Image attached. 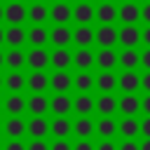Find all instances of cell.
Here are the masks:
<instances>
[{
	"mask_svg": "<svg viewBox=\"0 0 150 150\" xmlns=\"http://www.w3.org/2000/svg\"><path fill=\"white\" fill-rule=\"evenodd\" d=\"M131 141V138H141V127H138V117H117V141Z\"/></svg>",
	"mask_w": 150,
	"mask_h": 150,
	"instance_id": "obj_9",
	"label": "cell"
},
{
	"mask_svg": "<svg viewBox=\"0 0 150 150\" xmlns=\"http://www.w3.org/2000/svg\"><path fill=\"white\" fill-rule=\"evenodd\" d=\"M73 89L77 94H91L94 91V73L91 70H77L73 75Z\"/></svg>",
	"mask_w": 150,
	"mask_h": 150,
	"instance_id": "obj_23",
	"label": "cell"
},
{
	"mask_svg": "<svg viewBox=\"0 0 150 150\" xmlns=\"http://www.w3.org/2000/svg\"><path fill=\"white\" fill-rule=\"evenodd\" d=\"M49 21H54V26H68L73 21V5L70 2H54L49 7Z\"/></svg>",
	"mask_w": 150,
	"mask_h": 150,
	"instance_id": "obj_10",
	"label": "cell"
},
{
	"mask_svg": "<svg viewBox=\"0 0 150 150\" xmlns=\"http://www.w3.org/2000/svg\"><path fill=\"white\" fill-rule=\"evenodd\" d=\"M2 42H5V30L0 28V45H2Z\"/></svg>",
	"mask_w": 150,
	"mask_h": 150,
	"instance_id": "obj_50",
	"label": "cell"
},
{
	"mask_svg": "<svg viewBox=\"0 0 150 150\" xmlns=\"http://www.w3.org/2000/svg\"><path fill=\"white\" fill-rule=\"evenodd\" d=\"M26 40L33 45V47H45L49 42V30L47 26H33L30 30H26Z\"/></svg>",
	"mask_w": 150,
	"mask_h": 150,
	"instance_id": "obj_30",
	"label": "cell"
},
{
	"mask_svg": "<svg viewBox=\"0 0 150 150\" xmlns=\"http://www.w3.org/2000/svg\"><path fill=\"white\" fill-rule=\"evenodd\" d=\"M120 70H141V49H117Z\"/></svg>",
	"mask_w": 150,
	"mask_h": 150,
	"instance_id": "obj_12",
	"label": "cell"
},
{
	"mask_svg": "<svg viewBox=\"0 0 150 150\" xmlns=\"http://www.w3.org/2000/svg\"><path fill=\"white\" fill-rule=\"evenodd\" d=\"M26 150H49V143H47V138H33L26 145Z\"/></svg>",
	"mask_w": 150,
	"mask_h": 150,
	"instance_id": "obj_40",
	"label": "cell"
},
{
	"mask_svg": "<svg viewBox=\"0 0 150 150\" xmlns=\"http://www.w3.org/2000/svg\"><path fill=\"white\" fill-rule=\"evenodd\" d=\"M94 150H117V138H98Z\"/></svg>",
	"mask_w": 150,
	"mask_h": 150,
	"instance_id": "obj_39",
	"label": "cell"
},
{
	"mask_svg": "<svg viewBox=\"0 0 150 150\" xmlns=\"http://www.w3.org/2000/svg\"><path fill=\"white\" fill-rule=\"evenodd\" d=\"M9 2H21V0H9Z\"/></svg>",
	"mask_w": 150,
	"mask_h": 150,
	"instance_id": "obj_59",
	"label": "cell"
},
{
	"mask_svg": "<svg viewBox=\"0 0 150 150\" xmlns=\"http://www.w3.org/2000/svg\"><path fill=\"white\" fill-rule=\"evenodd\" d=\"M5 87H7L9 94H19V91L26 87V77H23L19 70H12V73L5 77Z\"/></svg>",
	"mask_w": 150,
	"mask_h": 150,
	"instance_id": "obj_35",
	"label": "cell"
},
{
	"mask_svg": "<svg viewBox=\"0 0 150 150\" xmlns=\"http://www.w3.org/2000/svg\"><path fill=\"white\" fill-rule=\"evenodd\" d=\"M138 127H141V138H150V115H138Z\"/></svg>",
	"mask_w": 150,
	"mask_h": 150,
	"instance_id": "obj_38",
	"label": "cell"
},
{
	"mask_svg": "<svg viewBox=\"0 0 150 150\" xmlns=\"http://www.w3.org/2000/svg\"><path fill=\"white\" fill-rule=\"evenodd\" d=\"M49 112H54V117H68L73 112V96L70 94H54L49 98Z\"/></svg>",
	"mask_w": 150,
	"mask_h": 150,
	"instance_id": "obj_13",
	"label": "cell"
},
{
	"mask_svg": "<svg viewBox=\"0 0 150 150\" xmlns=\"http://www.w3.org/2000/svg\"><path fill=\"white\" fill-rule=\"evenodd\" d=\"M5 131H7V136L9 138H21L23 134H26V122L21 120V117H9L7 122H5V127H2Z\"/></svg>",
	"mask_w": 150,
	"mask_h": 150,
	"instance_id": "obj_34",
	"label": "cell"
},
{
	"mask_svg": "<svg viewBox=\"0 0 150 150\" xmlns=\"http://www.w3.org/2000/svg\"><path fill=\"white\" fill-rule=\"evenodd\" d=\"M26 63L33 68V70H45L49 66V52L45 47H33L28 54H26Z\"/></svg>",
	"mask_w": 150,
	"mask_h": 150,
	"instance_id": "obj_21",
	"label": "cell"
},
{
	"mask_svg": "<svg viewBox=\"0 0 150 150\" xmlns=\"http://www.w3.org/2000/svg\"><path fill=\"white\" fill-rule=\"evenodd\" d=\"M96 148V141L94 138H77L73 143V150H94Z\"/></svg>",
	"mask_w": 150,
	"mask_h": 150,
	"instance_id": "obj_37",
	"label": "cell"
},
{
	"mask_svg": "<svg viewBox=\"0 0 150 150\" xmlns=\"http://www.w3.org/2000/svg\"><path fill=\"white\" fill-rule=\"evenodd\" d=\"M117 150H138V138H131V141H117Z\"/></svg>",
	"mask_w": 150,
	"mask_h": 150,
	"instance_id": "obj_42",
	"label": "cell"
},
{
	"mask_svg": "<svg viewBox=\"0 0 150 150\" xmlns=\"http://www.w3.org/2000/svg\"><path fill=\"white\" fill-rule=\"evenodd\" d=\"M49 42L54 47H68V45H73V28H68V26H54L49 30Z\"/></svg>",
	"mask_w": 150,
	"mask_h": 150,
	"instance_id": "obj_26",
	"label": "cell"
},
{
	"mask_svg": "<svg viewBox=\"0 0 150 150\" xmlns=\"http://www.w3.org/2000/svg\"><path fill=\"white\" fill-rule=\"evenodd\" d=\"M49 63L54 70H68L73 66V52L68 47H54V52H49Z\"/></svg>",
	"mask_w": 150,
	"mask_h": 150,
	"instance_id": "obj_18",
	"label": "cell"
},
{
	"mask_svg": "<svg viewBox=\"0 0 150 150\" xmlns=\"http://www.w3.org/2000/svg\"><path fill=\"white\" fill-rule=\"evenodd\" d=\"M49 134L54 138H68V136H73V120L70 117H54L49 122Z\"/></svg>",
	"mask_w": 150,
	"mask_h": 150,
	"instance_id": "obj_25",
	"label": "cell"
},
{
	"mask_svg": "<svg viewBox=\"0 0 150 150\" xmlns=\"http://www.w3.org/2000/svg\"><path fill=\"white\" fill-rule=\"evenodd\" d=\"M5 42H7L9 47L19 49V47L26 42V30H23V26H9V28L5 30Z\"/></svg>",
	"mask_w": 150,
	"mask_h": 150,
	"instance_id": "obj_33",
	"label": "cell"
},
{
	"mask_svg": "<svg viewBox=\"0 0 150 150\" xmlns=\"http://www.w3.org/2000/svg\"><path fill=\"white\" fill-rule=\"evenodd\" d=\"M0 21H2V7H0Z\"/></svg>",
	"mask_w": 150,
	"mask_h": 150,
	"instance_id": "obj_55",
	"label": "cell"
},
{
	"mask_svg": "<svg viewBox=\"0 0 150 150\" xmlns=\"http://www.w3.org/2000/svg\"><path fill=\"white\" fill-rule=\"evenodd\" d=\"M73 136L75 138H94V117L82 115L73 120Z\"/></svg>",
	"mask_w": 150,
	"mask_h": 150,
	"instance_id": "obj_20",
	"label": "cell"
},
{
	"mask_svg": "<svg viewBox=\"0 0 150 150\" xmlns=\"http://www.w3.org/2000/svg\"><path fill=\"white\" fill-rule=\"evenodd\" d=\"M5 150H26V143L21 141V138H12L9 143H7V148Z\"/></svg>",
	"mask_w": 150,
	"mask_h": 150,
	"instance_id": "obj_48",
	"label": "cell"
},
{
	"mask_svg": "<svg viewBox=\"0 0 150 150\" xmlns=\"http://www.w3.org/2000/svg\"><path fill=\"white\" fill-rule=\"evenodd\" d=\"M141 115H150V94H141Z\"/></svg>",
	"mask_w": 150,
	"mask_h": 150,
	"instance_id": "obj_46",
	"label": "cell"
},
{
	"mask_svg": "<svg viewBox=\"0 0 150 150\" xmlns=\"http://www.w3.org/2000/svg\"><path fill=\"white\" fill-rule=\"evenodd\" d=\"M77 2H91V0H77Z\"/></svg>",
	"mask_w": 150,
	"mask_h": 150,
	"instance_id": "obj_56",
	"label": "cell"
},
{
	"mask_svg": "<svg viewBox=\"0 0 150 150\" xmlns=\"http://www.w3.org/2000/svg\"><path fill=\"white\" fill-rule=\"evenodd\" d=\"M73 66L77 70H91L94 68V49L91 47H77L73 52Z\"/></svg>",
	"mask_w": 150,
	"mask_h": 150,
	"instance_id": "obj_22",
	"label": "cell"
},
{
	"mask_svg": "<svg viewBox=\"0 0 150 150\" xmlns=\"http://www.w3.org/2000/svg\"><path fill=\"white\" fill-rule=\"evenodd\" d=\"M26 16L35 23V26H45V21L49 19V7L45 2H33L28 9H26Z\"/></svg>",
	"mask_w": 150,
	"mask_h": 150,
	"instance_id": "obj_29",
	"label": "cell"
},
{
	"mask_svg": "<svg viewBox=\"0 0 150 150\" xmlns=\"http://www.w3.org/2000/svg\"><path fill=\"white\" fill-rule=\"evenodd\" d=\"M33 2H45V0H33Z\"/></svg>",
	"mask_w": 150,
	"mask_h": 150,
	"instance_id": "obj_58",
	"label": "cell"
},
{
	"mask_svg": "<svg viewBox=\"0 0 150 150\" xmlns=\"http://www.w3.org/2000/svg\"><path fill=\"white\" fill-rule=\"evenodd\" d=\"M98 2H117V0H98Z\"/></svg>",
	"mask_w": 150,
	"mask_h": 150,
	"instance_id": "obj_54",
	"label": "cell"
},
{
	"mask_svg": "<svg viewBox=\"0 0 150 150\" xmlns=\"http://www.w3.org/2000/svg\"><path fill=\"white\" fill-rule=\"evenodd\" d=\"M0 131H2V124H0Z\"/></svg>",
	"mask_w": 150,
	"mask_h": 150,
	"instance_id": "obj_61",
	"label": "cell"
},
{
	"mask_svg": "<svg viewBox=\"0 0 150 150\" xmlns=\"http://www.w3.org/2000/svg\"><path fill=\"white\" fill-rule=\"evenodd\" d=\"M141 47H150V26H141Z\"/></svg>",
	"mask_w": 150,
	"mask_h": 150,
	"instance_id": "obj_47",
	"label": "cell"
},
{
	"mask_svg": "<svg viewBox=\"0 0 150 150\" xmlns=\"http://www.w3.org/2000/svg\"><path fill=\"white\" fill-rule=\"evenodd\" d=\"M49 87L54 89V94H68L73 89V75L68 70H54L49 75Z\"/></svg>",
	"mask_w": 150,
	"mask_h": 150,
	"instance_id": "obj_14",
	"label": "cell"
},
{
	"mask_svg": "<svg viewBox=\"0 0 150 150\" xmlns=\"http://www.w3.org/2000/svg\"><path fill=\"white\" fill-rule=\"evenodd\" d=\"M26 134L33 136V138H47L49 134V122L45 115H33L28 122H26Z\"/></svg>",
	"mask_w": 150,
	"mask_h": 150,
	"instance_id": "obj_19",
	"label": "cell"
},
{
	"mask_svg": "<svg viewBox=\"0 0 150 150\" xmlns=\"http://www.w3.org/2000/svg\"><path fill=\"white\" fill-rule=\"evenodd\" d=\"M117 91L120 94H138L141 91V70H120L117 73Z\"/></svg>",
	"mask_w": 150,
	"mask_h": 150,
	"instance_id": "obj_3",
	"label": "cell"
},
{
	"mask_svg": "<svg viewBox=\"0 0 150 150\" xmlns=\"http://www.w3.org/2000/svg\"><path fill=\"white\" fill-rule=\"evenodd\" d=\"M141 26H150V2H141Z\"/></svg>",
	"mask_w": 150,
	"mask_h": 150,
	"instance_id": "obj_43",
	"label": "cell"
},
{
	"mask_svg": "<svg viewBox=\"0 0 150 150\" xmlns=\"http://www.w3.org/2000/svg\"><path fill=\"white\" fill-rule=\"evenodd\" d=\"M2 105H5V110H7L12 117H21V112L26 110V98H23L21 94H9Z\"/></svg>",
	"mask_w": 150,
	"mask_h": 150,
	"instance_id": "obj_31",
	"label": "cell"
},
{
	"mask_svg": "<svg viewBox=\"0 0 150 150\" xmlns=\"http://www.w3.org/2000/svg\"><path fill=\"white\" fill-rule=\"evenodd\" d=\"M2 63H5V54L0 52V66H2Z\"/></svg>",
	"mask_w": 150,
	"mask_h": 150,
	"instance_id": "obj_52",
	"label": "cell"
},
{
	"mask_svg": "<svg viewBox=\"0 0 150 150\" xmlns=\"http://www.w3.org/2000/svg\"><path fill=\"white\" fill-rule=\"evenodd\" d=\"M2 19L9 26H21L26 21V7H23V2H7V7H2Z\"/></svg>",
	"mask_w": 150,
	"mask_h": 150,
	"instance_id": "obj_16",
	"label": "cell"
},
{
	"mask_svg": "<svg viewBox=\"0 0 150 150\" xmlns=\"http://www.w3.org/2000/svg\"><path fill=\"white\" fill-rule=\"evenodd\" d=\"M26 108H28V112H33V115H45V112L49 110V98H47L45 94H33V96L26 101Z\"/></svg>",
	"mask_w": 150,
	"mask_h": 150,
	"instance_id": "obj_32",
	"label": "cell"
},
{
	"mask_svg": "<svg viewBox=\"0 0 150 150\" xmlns=\"http://www.w3.org/2000/svg\"><path fill=\"white\" fill-rule=\"evenodd\" d=\"M141 91L150 94V70H141Z\"/></svg>",
	"mask_w": 150,
	"mask_h": 150,
	"instance_id": "obj_45",
	"label": "cell"
},
{
	"mask_svg": "<svg viewBox=\"0 0 150 150\" xmlns=\"http://www.w3.org/2000/svg\"><path fill=\"white\" fill-rule=\"evenodd\" d=\"M73 21L77 26H91L94 23V2H75L73 5Z\"/></svg>",
	"mask_w": 150,
	"mask_h": 150,
	"instance_id": "obj_17",
	"label": "cell"
},
{
	"mask_svg": "<svg viewBox=\"0 0 150 150\" xmlns=\"http://www.w3.org/2000/svg\"><path fill=\"white\" fill-rule=\"evenodd\" d=\"M94 89H98V94H115L117 91V70H98L94 75Z\"/></svg>",
	"mask_w": 150,
	"mask_h": 150,
	"instance_id": "obj_7",
	"label": "cell"
},
{
	"mask_svg": "<svg viewBox=\"0 0 150 150\" xmlns=\"http://www.w3.org/2000/svg\"><path fill=\"white\" fill-rule=\"evenodd\" d=\"M117 23H141V2H117Z\"/></svg>",
	"mask_w": 150,
	"mask_h": 150,
	"instance_id": "obj_6",
	"label": "cell"
},
{
	"mask_svg": "<svg viewBox=\"0 0 150 150\" xmlns=\"http://www.w3.org/2000/svg\"><path fill=\"white\" fill-rule=\"evenodd\" d=\"M94 136H98V138H117V117H98V120H94Z\"/></svg>",
	"mask_w": 150,
	"mask_h": 150,
	"instance_id": "obj_15",
	"label": "cell"
},
{
	"mask_svg": "<svg viewBox=\"0 0 150 150\" xmlns=\"http://www.w3.org/2000/svg\"><path fill=\"white\" fill-rule=\"evenodd\" d=\"M73 45L75 47H94V26H75Z\"/></svg>",
	"mask_w": 150,
	"mask_h": 150,
	"instance_id": "obj_27",
	"label": "cell"
},
{
	"mask_svg": "<svg viewBox=\"0 0 150 150\" xmlns=\"http://www.w3.org/2000/svg\"><path fill=\"white\" fill-rule=\"evenodd\" d=\"M94 45H98V49L117 47V23H105L94 28Z\"/></svg>",
	"mask_w": 150,
	"mask_h": 150,
	"instance_id": "obj_5",
	"label": "cell"
},
{
	"mask_svg": "<svg viewBox=\"0 0 150 150\" xmlns=\"http://www.w3.org/2000/svg\"><path fill=\"white\" fill-rule=\"evenodd\" d=\"M49 150H73V143L68 138H56L54 143H49Z\"/></svg>",
	"mask_w": 150,
	"mask_h": 150,
	"instance_id": "obj_41",
	"label": "cell"
},
{
	"mask_svg": "<svg viewBox=\"0 0 150 150\" xmlns=\"http://www.w3.org/2000/svg\"><path fill=\"white\" fill-rule=\"evenodd\" d=\"M94 21H98V26L117 23V2H98V5H94Z\"/></svg>",
	"mask_w": 150,
	"mask_h": 150,
	"instance_id": "obj_11",
	"label": "cell"
},
{
	"mask_svg": "<svg viewBox=\"0 0 150 150\" xmlns=\"http://www.w3.org/2000/svg\"><path fill=\"white\" fill-rule=\"evenodd\" d=\"M141 70H150V47H141Z\"/></svg>",
	"mask_w": 150,
	"mask_h": 150,
	"instance_id": "obj_44",
	"label": "cell"
},
{
	"mask_svg": "<svg viewBox=\"0 0 150 150\" xmlns=\"http://www.w3.org/2000/svg\"><path fill=\"white\" fill-rule=\"evenodd\" d=\"M26 87L33 91V94H45L47 87H49V75L45 70H33L28 77H26Z\"/></svg>",
	"mask_w": 150,
	"mask_h": 150,
	"instance_id": "obj_24",
	"label": "cell"
},
{
	"mask_svg": "<svg viewBox=\"0 0 150 150\" xmlns=\"http://www.w3.org/2000/svg\"><path fill=\"white\" fill-rule=\"evenodd\" d=\"M120 2H141V0H120Z\"/></svg>",
	"mask_w": 150,
	"mask_h": 150,
	"instance_id": "obj_53",
	"label": "cell"
},
{
	"mask_svg": "<svg viewBox=\"0 0 150 150\" xmlns=\"http://www.w3.org/2000/svg\"><path fill=\"white\" fill-rule=\"evenodd\" d=\"M138 115H141V94H120L117 117H138Z\"/></svg>",
	"mask_w": 150,
	"mask_h": 150,
	"instance_id": "obj_2",
	"label": "cell"
},
{
	"mask_svg": "<svg viewBox=\"0 0 150 150\" xmlns=\"http://www.w3.org/2000/svg\"><path fill=\"white\" fill-rule=\"evenodd\" d=\"M141 2H150V0H141Z\"/></svg>",
	"mask_w": 150,
	"mask_h": 150,
	"instance_id": "obj_60",
	"label": "cell"
},
{
	"mask_svg": "<svg viewBox=\"0 0 150 150\" xmlns=\"http://www.w3.org/2000/svg\"><path fill=\"white\" fill-rule=\"evenodd\" d=\"M54 2H68V0H54Z\"/></svg>",
	"mask_w": 150,
	"mask_h": 150,
	"instance_id": "obj_57",
	"label": "cell"
},
{
	"mask_svg": "<svg viewBox=\"0 0 150 150\" xmlns=\"http://www.w3.org/2000/svg\"><path fill=\"white\" fill-rule=\"evenodd\" d=\"M5 63H7L12 70H19V68L26 63V54H23L21 49H9V52L5 54Z\"/></svg>",
	"mask_w": 150,
	"mask_h": 150,
	"instance_id": "obj_36",
	"label": "cell"
},
{
	"mask_svg": "<svg viewBox=\"0 0 150 150\" xmlns=\"http://www.w3.org/2000/svg\"><path fill=\"white\" fill-rule=\"evenodd\" d=\"M94 66L98 70H117V47H103L94 52Z\"/></svg>",
	"mask_w": 150,
	"mask_h": 150,
	"instance_id": "obj_8",
	"label": "cell"
},
{
	"mask_svg": "<svg viewBox=\"0 0 150 150\" xmlns=\"http://www.w3.org/2000/svg\"><path fill=\"white\" fill-rule=\"evenodd\" d=\"M138 150H150V138H138Z\"/></svg>",
	"mask_w": 150,
	"mask_h": 150,
	"instance_id": "obj_49",
	"label": "cell"
},
{
	"mask_svg": "<svg viewBox=\"0 0 150 150\" xmlns=\"http://www.w3.org/2000/svg\"><path fill=\"white\" fill-rule=\"evenodd\" d=\"M94 112L98 117H117V94L94 96Z\"/></svg>",
	"mask_w": 150,
	"mask_h": 150,
	"instance_id": "obj_4",
	"label": "cell"
},
{
	"mask_svg": "<svg viewBox=\"0 0 150 150\" xmlns=\"http://www.w3.org/2000/svg\"><path fill=\"white\" fill-rule=\"evenodd\" d=\"M2 87H5V77L0 75V89H2Z\"/></svg>",
	"mask_w": 150,
	"mask_h": 150,
	"instance_id": "obj_51",
	"label": "cell"
},
{
	"mask_svg": "<svg viewBox=\"0 0 150 150\" xmlns=\"http://www.w3.org/2000/svg\"><path fill=\"white\" fill-rule=\"evenodd\" d=\"M117 47L120 49H141V23L117 26Z\"/></svg>",
	"mask_w": 150,
	"mask_h": 150,
	"instance_id": "obj_1",
	"label": "cell"
},
{
	"mask_svg": "<svg viewBox=\"0 0 150 150\" xmlns=\"http://www.w3.org/2000/svg\"><path fill=\"white\" fill-rule=\"evenodd\" d=\"M0 108H2V101H0Z\"/></svg>",
	"mask_w": 150,
	"mask_h": 150,
	"instance_id": "obj_62",
	"label": "cell"
},
{
	"mask_svg": "<svg viewBox=\"0 0 150 150\" xmlns=\"http://www.w3.org/2000/svg\"><path fill=\"white\" fill-rule=\"evenodd\" d=\"M73 112L77 117L82 115H94V96L91 94H77L73 98Z\"/></svg>",
	"mask_w": 150,
	"mask_h": 150,
	"instance_id": "obj_28",
	"label": "cell"
}]
</instances>
